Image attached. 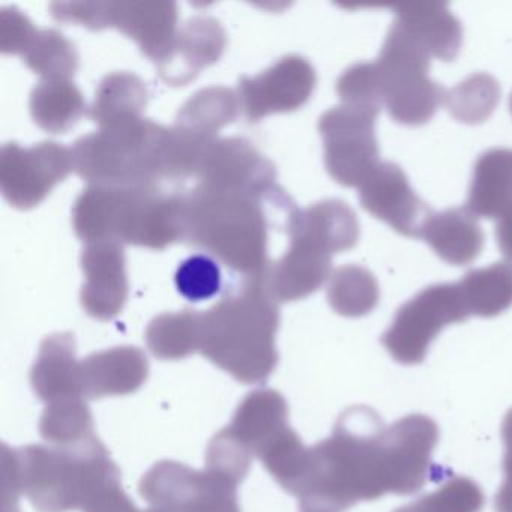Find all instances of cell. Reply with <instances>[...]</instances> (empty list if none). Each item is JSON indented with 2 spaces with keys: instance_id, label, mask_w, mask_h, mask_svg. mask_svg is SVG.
Wrapping results in <instances>:
<instances>
[{
  "instance_id": "52a82bcc",
  "label": "cell",
  "mask_w": 512,
  "mask_h": 512,
  "mask_svg": "<svg viewBox=\"0 0 512 512\" xmlns=\"http://www.w3.org/2000/svg\"><path fill=\"white\" fill-rule=\"evenodd\" d=\"M287 233L289 250L272 263L268 289L277 302L307 298L331 278L332 256L350 250L337 224L314 208L298 209Z\"/></svg>"
},
{
  "instance_id": "277c9868",
  "label": "cell",
  "mask_w": 512,
  "mask_h": 512,
  "mask_svg": "<svg viewBox=\"0 0 512 512\" xmlns=\"http://www.w3.org/2000/svg\"><path fill=\"white\" fill-rule=\"evenodd\" d=\"M280 308L265 277L241 278L211 310L202 313L200 352L238 382H265L278 364Z\"/></svg>"
},
{
  "instance_id": "f1b7e54d",
  "label": "cell",
  "mask_w": 512,
  "mask_h": 512,
  "mask_svg": "<svg viewBox=\"0 0 512 512\" xmlns=\"http://www.w3.org/2000/svg\"><path fill=\"white\" fill-rule=\"evenodd\" d=\"M146 343L155 358L178 361L200 352L202 313L193 310L164 313L146 329Z\"/></svg>"
},
{
  "instance_id": "d6986e66",
  "label": "cell",
  "mask_w": 512,
  "mask_h": 512,
  "mask_svg": "<svg viewBox=\"0 0 512 512\" xmlns=\"http://www.w3.org/2000/svg\"><path fill=\"white\" fill-rule=\"evenodd\" d=\"M148 374V358L134 346L113 347L80 361L83 397L89 400L136 392Z\"/></svg>"
},
{
  "instance_id": "4fadbf2b",
  "label": "cell",
  "mask_w": 512,
  "mask_h": 512,
  "mask_svg": "<svg viewBox=\"0 0 512 512\" xmlns=\"http://www.w3.org/2000/svg\"><path fill=\"white\" fill-rule=\"evenodd\" d=\"M316 82V70L308 59L284 56L259 76L239 80L241 109L250 122L274 113L293 112L310 100Z\"/></svg>"
},
{
  "instance_id": "4316f807",
  "label": "cell",
  "mask_w": 512,
  "mask_h": 512,
  "mask_svg": "<svg viewBox=\"0 0 512 512\" xmlns=\"http://www.w3.org/2000/svg\"><path fill=\"white\" fill-rule=\"evenodd\" d=\"M32 119L47 133L65 134L85 115L82 92L70 80H43L31 92Z\"/></svg>"
},
{
  "instance_id": "d6a6232c",
  "label": "cell",
  "mask_w": 512,
  "mask_h": 512,
  "mask_svg": "<svg viewBox=\"0 0 512 512\" xmlns=\"http://www.w3.org/2000/svg\"><path fill=\"white\" fill-rule=\"evenodd\" d=\"M22 59L43 80H70L79 68L76 47L55 29L37 31Z\"/></svg>"
},
{
  "instance_id": "e0dca14e",
  "label": "cell",
  "mask_w": 512,
  "mask_h": 512,
  "mask_svg": "<svg viewBox=\"0 0 512 512\" xmlns=\"http://www.w3.org/2000/svg\"><path fill=\"white\" fill-rule=\"evenodd\" d=\"M226 44V32L217 19L193 17L178 29L166 58L158 62L160 79L169 86L188 85L221 58Z\"/></svg>"
},
{
  "instance_id": "7402d4cb",
  "label": "cell",
  "mask_w": 512,
  "mask_h": 512,
  "mask_svg": "<svg viewBox=\"0 0 512 512\" xmlns=\"http://www.w3.org/2000/svg\"><path fill=\"white\" fill-rule=\"evenodd\" d=\"M395 22L431 56L451 62L460 53L463 28L445 4H406L394 8Z\"/></svg>"
},
{
  "instance_id": "2e32d148",
  "label": "cell",
  "mask_w": 512,
  "mask_h": 512,
  "mask_svg": "<svg viewBox=\"0 0 512 512\" xmlns=\"http://www.w3.org/2000/svg\"><path fill=\"white\" fill-rule=\"evenodd\" d=\"M80 265L86 278L80 292L82 307L94 319H115L124 310L128 299L127 269L121 242L86 244Z\"/></svg>"
},
{
  "instance_id": "8fae6325",
  "label": "cell",
  "mask_w": 512,
  "mask_h": 512,
  "mask_svg": "<svg viewBox=\"0 0 512 512\" xmlns=\"http://www.w3.org/2000/svg\"><path fill=\"white\" fill-rule=\"evenodd\" d=\"M376 119L343 104L320 116L326 170L338 184L359 188L379 166Z\"/></svg>"
},
{
  "instance_id": "484cf974",
  "label": "cell",
  "mask_w": 512,
  "mask_h": 512,
  "mask_svg": "<svg viewBox=\"0 0 512 512\" xmlns=\"http://www.w3.org/2000/svg\"><path fill=\"white\" fill-rule=\"evenodd\" d=\"M238 92L212 86L196 92L176 116L175 127L205 140H217L218 131L238 119L241 112Z\"/></svg>"
},
{
  "instance_id": "9c48e42d",
  "label": "cell",
  "mask_w": 512,
  "mask_h": 512,
  "mask_svg": "<svg viewBox=\"0 0 512 512\" xmlns=\"http://www.w3.org/2000/svg\"><path fill=\"white\" fill-rule=\"evenodd\" d=\"M469 317L457 283L434 284L398 308L380 343L398 364L419 365L443 329Z\"/></svg>"
},
{
  "instance_id": "603a6c76",
  "label": "cell",
  "mask_w": 512,
  "mask_h": 512,
  "mask_svg": "<svg viewBox=\"0 0 512 512\" xmlns=\"http://www.w3.org/2000/svg\"><path fill=\"white\" fill-rule=\"evenodd\" d=\"M466 208L476 217L499 220L512 209V149L479 155L470 179Z\"/></svg>"
},
{
  "instance_id": "3957f363",
  "label": "cell",
  "mask_w": 512,
  "mask_h": 512,
  "mask_svg": "<svg viewBox=\"0 0 512 512\" xmlns=\"http://www.w3.org/2000/svg\"><path fill=\"white\" fill-rule=\"evenodd\" d=\"M187 193L164 182L89 185L74 203V232L86 244L118 241L163 250L184 241Z\"/></svg>"
},
{
  "instance_id": "e575fe53",
  "label": "cell",
  "mask_w": 512,
  "mask_h": 512,
  "mask_svg": "<svg viewBox=\"0 0 512 512\" xmlns=\"http://www.w3.org/2000/svg\"><path fill=\"white\" fill-rule=\"evenodd\" d=\"M484 505L485 494L478 482L467 476H454L437 490L394 512H481Z\"/></svg>"
},
{
  "instance_id": "cb8c5ba5",
  "label": "cell",
  "mask_w": 512,
  "mask_h": 512,
  "mask_svg": "<svg viewBox=\"0 0 512 512\" xmlns=\"http://www.w3.org/2000/svg\"><path fill=\"white\" fill-rule=\"evenodd\" d=\"M287 425L286 398L274 389H256L241 401L227 428L256 457L257 449Z\"/></svg>"
},
{
  "instance_id": "ac0fdd59",
  "label": "cell",
  "mask_w": 512,
  "mask_h": 512,
  "mask_svg": "<svg viewBox=\"0 0 512 512\" xmlns=\"http://www.w3.org/2000/svg\"><path fill=\"white\" fill-rule=\"evenodd\" d=\"M175 2H109L107 28H116L136 41L151 61H163L178 34Z\"/></svg>"
},
{
  "instance_id": "44dd1931",
  "label": "cell",
  "mask_w": 512,
  "mask_h": 512,
  "mask_svg": "<svg viewBox=\"0 0 512 512\" xmlns=\"http://www.w3.org/2000/svg\"><path fill=\"white\" fill-rule=\"evenodd\" d=\"M419 239L427 242L443 262L466 266L475 262L484 248V230L467 208L433 212L425 221Z\"/></svg>"
},
{
  "instance_id": "ee69618b",
  "label": "cell",
  "mask_w": 512,
  "mask_h": 512,
  "mask_svg": "<svg viewBox=\"0 0 512 512\" xmlns=\"http://www.w3.org/2000/svg\"><path fill=\"white\" fill-rule=\"evenodd\" d=\"M503 445H512V409L508 410L500 428Z\"/></svg>"
},
{
  "instance_id": "5b68a950",
  "label": "cell",
  "mask_w": 512,
  "mask_h": 512,
  "mask_svg": "<svg viewBox=\"0 0 512 512\" xmlns=\"http://www.w3.org/2000/svg\"><path fill=\"white\" fill-rule=\"evenodd\" d=\"M22 493L37 511L71 512L121 472L97 437L74 446L29 445L13 449Z\"/></svg>"
},
{
  "instance_id": "b9f144b4",
  "label": "cell",
  "mask_w": 512,
  "mask_h": 512,
  "mask_svg": "<svg viewBox=\"0 0 512 512\" xmlns=\"http://www.w3.org/2000/svg\"><path fill=\"white\" fill-rule=\"evenodd\" d=\"M2 470H4V512H19V496L22 493L13 449L2 445Z\"/></svg>"
},
{
  "instance_id": "8992f818",
  "label": "cell",
  "mask_w": 512,
  "mask_h": 512,
  "mask_svg": "<svg viewBox=\"0 0 512 512\" xmlns=\"http://www.w3.org/2000/svg\"><path fill=\"white\" fill-rule=\"evenodd\" d=\"M170 140V128L151 119L107 125L74 143V172L91 185H176Z\"/></svg>"
},
{
  "instance_id": "7bdbcfd3",
  "label": "cell",
  "mask_w": 512,
  "mask_h": 512,
  "mask_svg": "<svg viewBox=\"0 0 512 512\" xmlns=\"http://www.w3.org/2000/svg\"><path fill=\"white\" fill-rule=\"evenodd\" d=\"M494 233L500 253L512 265V209L497 220Z\"/></svg>"
},
{
  "instance_id": "bcb514c9",
  "label": "cell",
  "mask_w": 512,
  "mask_h": 512,
  "mask_svg": "<svg viewBox=\"0 0 512 512\" xmlns=\"http://www.w3.org/2000/svg\"><path fill=\"white\" fill-rule=\"evenodd\" d=\"M509 110H511L512 113V94L511 97H509Z\"/></svg>"
},
{
  "instance_id": "836d02e7",
  "label": "cell",
  "mask_w": 512,
  "mask_h": 512,
  "mask_svg": "<svg viewBox=\"0 0 512 512\" xmlns=\"http://www.w3.org/2000/svg\"><path fill=\"white\" fill-rule=\"evenodd\" d=\"M500 100V88L488 74H473L460 85L446 91L448 112L463 124L475 125L487 121Z\"/></svg>"
},
{
  "instance_id": "d590c367",
  "label": "cell",
  "mask_w": 512,
  "mask_h": 512,
  "mask_svg": "<svg viewBox=\"0 0 512 512\" xmlns=\"http://www.w3.org/2000/svg\"><path fill=\"white\" fill-rule=\"evenodd\" d=\"M337 94L343 106L379 116L383 94L376 62H362L347 68L337 80Z\"/></svg>"
},
{
  "instance_id": "7c38bea8",
  "label": "cell",
  "mask_w": 512,
  "mask_h": 512,
  "mask_svg": "<svg viewBox=\"0 0 512 512\" xmlns=\"http://www.w3.org/2000/svg\"><path fill=\"white\" fill-rule=\"evenodd\" d=\"M73 166L71 149L55 142L31 148L7 143L0 152V188L8 203L19 209L40 205Z\"/></svg>"
},
{
  "instance_id": "74e56055",
  "label": "cell",
  "mask_w": 512,
  "mask_h": 512,
  "mask_svg": "<svg viewBox=\"0 0 512 512\" xmlns=\"http://www.w3.org/2000/svg\"><path fill=\"white\" fill-rule=\"evenodd\" d=\"M253 458V452L226 427L209 443L206 469L214 470L239 485L250 472Z\"/></svg>"
},
{
  "instance_id": "f35d334b",
  "label": "cell",
  "mask_w": 512,
  "mask_h": 512,
  "mask_svg": "<svg viewBox=\"0 0 512 512\" xmlns=\"http://www.w3.org/2000/svg\"><path fill=\"white\" fill-rule=\"evenodd\" d=\"M38 29L19 8L0 10V52L8 55H23L34 40Z\"/></svg>"
},
{
  "instance_id": "30bf717a",
  "label": "cell",
  "mask_w": 512,
  "mask_h": 512,
  "mask_svg": "<svg viewBox=\"0 0 512 512\" xmlns=\"http://www.w3.org/2000/svg\"><path fill=\"white\" fill-rule=\"evenodd\" d=\"M236 482L211 469L160 461L140 481V494L157 512H241Z\"/></svg>"
},
{
  "instance_id": "4dcf8cb0",
  "label": "cell",
  "mask_w": 512,
  "mask_h": 512,
  "mask_svg": "<svg viewBox=\"0 0 512 512\" xmlns=\"http://www.w3.org/2000/svg\"><path fill=\"white\" fill-rule=\"evenodd\" d=\"M326 295L332 310L350 319L367 316L380 301L376 278L367 269L356 265L341 266L334 271Z\"/></svg>"
},
{
  "instance_id": "60d3db41",
  "label": "cell",
  "mask_w": 512,
  "mask_h": 512,
  "mask_svg": "<svg viewBox=\"0 0 512 512\" xmlns=\"http://www.w3.org/2000/svg\"><path fill=\"white\" fill-rule=\"evenodd\" d=\"M83 512H157L148 508H137L136 503L122 490L121 481H113L101 488L88 503Z\"/></svg>"
},
{
  "instance_id": "1f68e13d",
  "label": "cell",
  "mask_w": 512,
  "mask_h": 512,
  "mask_svg": "<svg viewBox=\"0 0 512 512\" xmlns=\"http://www.w3.org/2000/svg\"><path fill=\"white\" fill-rule=\"evenodd\" d=\"M40 434L52 446H74L97 437L94 418L85 398H70L47 404L40 421Z\"/></svg>"
},
{
  "instance_id": "9a60e30c",
  "label": "cell",
  "mask_w": 512,
  "mask_h": 512,
  "mask_svg": "<svg viewBox=\"0 0 512 512\" xmlns=\"http://www.w3.org/2000/svg\"><path fill=\"white\" fill-rule=\"evenodd\" d=\"M365 211L407 238H419L433 209L419 199L398 164L380 163L359 187Z\"/></svg>"
},
{
  "instance_id": "7a4b0ae2",
  "label": "cell",
  "mask_w": 512,
  "mask_h": 512,
  "mask_svg": "<svg viewBox=\"0 0 512 512\" xmlns=\"http://www.w3.org/2000/svg\"><path fill=\"white\" fill-rule=\"evenodd\" d=\"M296 211V203L278 185L263 194L196 185L187 193L184 241L241 278L265 277L272 265L269 229L278 221L287 230Z\"/></svg>"
},
{
  "instance_id": "5bb4252c",
  "label": "cell",
  "mask_w": 512,
  "mask_h": 512,
  "mask_svg": "<svg viewBox=\"0 0 512 512\" xmlns=\"http://www.w3.org/2000/svg\"><path fill=\"white\" fill-rule=\"evenodd\" d=\"M197 185L212 190L263 194L277 187L274 164L245 139H218L206 149L197 170Z\"/></svg>"
},
{
  "instance_id": "83f0119b",
  "label": "cell",
  "mask_w": 512,
  "mask_h": 512,
  "mask_svg": "<svg viewBox=\"0 0 512 512\" xmlns=\"http://www.w3.org/2000/svg\"><path fill=\"white\" fill-rule=\"evenodd\" d=\"M470 316L491 319L512 307V265L493 263L467 272L457 283Z\"/></svg>"
},
{
  "instance_id": "ba28073f",
  "label": "cell",
  "mask_w": 512,
  "mask_h": 512,
  "mask_svg": "<svg viewBox=\"0 0 512 512\" xmlns=\"http://www.w3.org/2000/svg\"><path fill=\"white\" fill-rule=\"evenodd\" d=\"M431 56L392 23L377 58L383 106L398 124L421 127L445 101V89L430 79Z\"/></svg>"
},
{
  "instance_id": "ab89813d",
  "label": "cell",
  "mask_w": 512,
  "mask_h": 512,
  "mask_svg": "<svg viewBox=\"0 0 512 512\" xmlns=\"http://www.w3.org/2000/svg\"><path fill=\"white\" fill-rule=\"evenodd\" d=\"M107 5L109 2H56L50 5V13L58 22L101 31L107 28Z\"/></svg>"
},
{
  "instance_id": "8d00e7d4",
  "label": "cell",
  "mask_w": 512,
  "mask_h": 512,
  "mask_svg": "<svg viewBox=\"0 0 512 512\" xmlns=\"http://www.w3.org/2000/svg\"><path fill=\"white\" fill-rule=\"evenodd\" d=\"M176 289L191 302L208 301L223 286L220 266L212 257L196 254L179 265L175 275Z\"/></svg>"
},
{
  "instance_id": "ffe728a7",
  "label": "cell",
  "mask_w": 512,
  "mask_h": 512,
  "mask_svg": "<svg viewBox=\"0 0 512 512\" xmlns=\"http://www.w3.org/2000/svg\"><path fill=\"white\" fill-rule=\"evenodd\" d=\"M31 383L38 398L47 404L70 398H85L73 334H53L41 343L32 367Z\"/></svg>"
},
{
  "instance_id": "f6af8a7d",
  "label": "cell",
  "mask_w": 512,
  "mask_h": 512,
  "mask_svg": "<svg viewBox=\"0 0 512 512\" xmlns=\"http://www.w3.org/2000/svg\"><path fill=\"white\" fill-rule=\"evenodd\" d=\"M494 511L512 512V499H496L494 497Z\"/></svg>"
},
{
  "instance_id": "f546056e",
  "label": "cell",
  "mask_w": 512,
  "mask_h": 512,
  "mask_svg": "<svg viewBox=\"0 0 512 512\" xmlns=\"http://www.w3.org/2000/svg\"><path fill=\"white\" fill-rule=\"evenodd\" d=\"M310 448L290 428H281L256 451V457L287 493L296 496L308 463Z\"/></svg>"
},
{
  "instance_id": "6da1fadb",
  "label": "cell",
  "mask_w": 512,
  "mask_h": 512,
  "mask_svg": "<svg viewBox=\"0 0 512 512\" xmlns=\"http://www.w3.org/2000/svg\"><path fill=\"white\" fill-rule=\"evenodd\" d=\"M439 437V425L424 413L386 425L371 407H349L331 436L308 451L296 493L299 512H346L388 494L419 493L430 475Z\"/></svg>"
},
{
  "instance_id": "d4e9b609",
  "label": "cell",
  "mask_w": 512,
  "mask_h": 512,
  "mask_svg": "<svg viewBox=\"0 0 512 512\" xmlns=\"http://www.w3.org/2000/svg\"><path fill=\"white\" fill-rule=\"evenodd\" d=\"M148 97L146 83L136 74L127 71L107 74L98 85L88 116L100 128L140 119Z\"/></svg>"
}]
</instances>
